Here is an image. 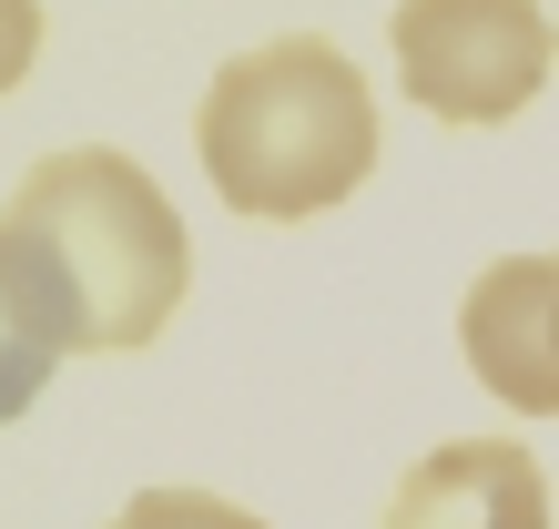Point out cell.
<instances>
[{
    "mask_svg": "<svg viewBox=\"0 0 559 529\" xmlns=\"http://www.w3.org/2000/svg\"><path fill=\"white\" fill-rule=\"evenodd\" d=\"M0 275L51 356H122L153 346L183 306V214L133 153L72 143L41 153L0 204Z\"/></svg>",
    "mask_w": 559,
    "mask_h": 529,
    "instance_id": "1",
    "label": "cell"
},
{
    "mask_svg": "<svg viewBox=\"0 0 559 529\" xmlns=\"http://www.w3.org/2000/svg\"><path fill=\"white\" fill-rule=\"evenodd\" d=\"M193 153H204V184L235 214L306 224V214L346 204V193L377 174V92H367V72H356L336 42L285 31V42L235 51L204 82Z\"/></svg>",
    "mask_w": 559,
    "mask_h": 529,
    "instance_id": "2",
    "label": "cell"
},
{
    "mask_svg": "<svg viewBox=\"0 0 559 529\" xmlns=\"http://www.w3.org/2000/svg\"><path fill=\"white\" fill-rule=\"evenodd\" d=\"M386 42H397V82H407L417 113L509 122V113L539 103L559 31H549L539 0H397Z\"/></svg>",
    "mask_w": 559,
    "mask_h": 529,
    "instance_id": "3",
    "label": "cell"
},
{
    "mask_svg": "<svg viewBox=\"0 0 559 529\" xmlns=\"http://www.w3.org/2000/svg\"><path fill=\"white\" fill-rule=\"evenodd\" d=\"M457 346L519 418H559V255H499L457 295Z\"/></svg>",
    "mask_w": 559,
    "mask_h": 529,
    "instance_id": "4",
    "label": "cell"
},
{
    "mask_svg": "<svg viewBox=\"0 0 559 529\" xmlns=\"http://www.w3.org/2000/svg\"><path fill=\"white\" fill-rule=\"evenodd\" d=\"M386 529H549V479L519 438H448L397 479Z\"/></svg>",
    "mask_w": 559,
    "mask_h": 529,
    "instance_id": "5",
    "label": "cell"
},
{
    "mask_svg": "<svg viewBox=\"0 0 559 529\" xmlns=\"http://www.w3.org/2000/svg\"><path fill=\"white\" fill-rule=\"evenodd\" d=\"M51 367H61V356H51V337H41V326L21 316L11 275H0V427H11V418L31 408V397L51 387Z\"/></svg>",
    "mask_w": 559,
    "mask_h": 529,
    "instance_id": "6",
    "label": "cell"
},
{
    "mask_svg": "<svg viewBox=\"0 0 559 529\" xmlns=\"http://www.w3.org/2000/svg\"><path fill=\"white\" fill-rule=\"evenodd\" d=\"M112 529H265V519L214 499V489H143V499L112 509Z\"/></svg>",
    "mask_w": 559,
    "mask_h": 529,
    "instance_id": "7",
    "label": "cell"
},
{
    "mask_svg": "<svg viewBox=\"0 0 559 529\" xmlns=\"http://www.w3.org/2000/svg\"><path fill=\"white\" fill-rule=\"evenodd\" d=\"M41 61V0H0V92Z\"/></svg>",
    "mask_w": 559,
    "mask_h": 529,
    "instance_id": "8",
    "label": "cell"
}]
</instances>
